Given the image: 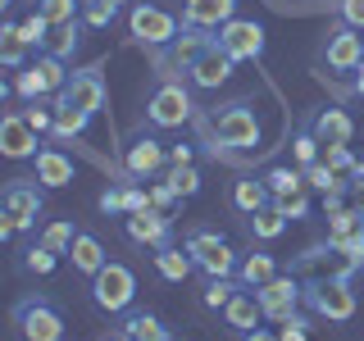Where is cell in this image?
Masks as SVG:
<instances>
[{
  "instance_id": "6da1fadb",
  "label": "cell",
  "mask_w": 364,
  "mask_h": 341,
  "mask_svg": "<svg viewBox=\"0 0 364 341\" xmlns=\"http://www.w3.org/2000/svg\"><path fill=\"white\" fill-rule=\"evenodd\" d=\"M105 64L109 60H91V64H73L68 68V82L55 96V141H77L91 119L105 109L109 87H105Z\"/></svg>"
},
{
  "instance_id": "7a4b0ae2",
  "label": "cell",
  "mask_w": 364,
  "mask_h": 341,
  "mask_svg": "<svg viewBox=\"0 0 364 341\" xmlns=\"http://www.w3.org/2000/svg\"><path fill=\"white\" fill-rule=\"evenodd\" d=\"M191 128H196L200 146L210 155H219V151L242 155V151H255L259 146L264 119H259V100L255 96H232V100H223V105H214V109H196Z\"/></svg>"
},
{
  "instance_id": "3957f363",
  "label": "cell",
  "mask_w": 364,
  "mask_h": 341,
  "mask_svg": "<svg viewBox=\"0 0 364 341\" xmlns=\"http://www.w3.org/2000/svg\"><path fill=\"white\" fill-rule=\"evenodd\" d=\"M191 87L187 77H159V82L151 87V96H146V105H141V128H151V132H178L182 123H191L196 119V100H191Z\"/></svg>"
},
{
  "instance_id": "277c9868",
  "label": "cell",
  "mask_w": 364,
  "mask_h": 341,
  "mask_svg": "<svg viewBox=\"0 0 364 341\" xmlns=\"http://www.w3.org/2000/svg\"><path fill=\"white\" fill-rule=\"evenodd\" d=\"M182 246H187V255H191V264H196L200 278H237V269H242V255H237V250L228 246V237L210 223L187 227Z\"/></svg>"
},
{
  "instance_id": "5b68a950",
  "label": "cell",
  "mask_w": 364,
  "mask_h": 341,
  "mask_svg": "<svg viewBox=\"0 0 364 341\" xmlns=\"http://www.w3.org/2000/svg\"><path fill=\"white\" fill-rule=\"evenodd\" d=\"M305 310L314 318H328V323H350L360 310L355 282L346 273H328V278H310L305 282Z\"/></svg>"
},
{
  "instance_id": "8992f818",
  "label": "cell",
  "mask_w": 364,
  "mask_h": 341,
  "mask_svg": "<svg viewBox=\"0 0 364 341\" xmlns=\"http://www.w3.org/2000/svg\"><path fill=\"white\" fill-rule=\"evenodd\" d=\"M9 318H14V328H18L23 341H64L68 337L64 310L50 301V296H41V291L18 296L14 310H9Z\"/></svg>"
},
{
  "instance_id": "52a82bcc",
  "label": "cell",
  "mask_w": 364,
  "mask_h": 341,
  "mask_svg": "<svg viewBox=\"0 0 364 341\" xmlns=\"http://www.w3.org/2000/svg\"><path fill=\"white\" fill-rule=\"evenodd\" d=\"M178 32H182V18L173 14V9L155 5V0H132V9H128V37H132V45L164 50Z\"/></svg>"
},
{
  "instance_id": "ba28073f",
  "label": "cell",
  "mask_w": 364,
  "mask_h": 341,
  "mask_svg": "<svg viewBox=\"0 0 364 341\" xmlns=\"http://www.w3.org/2000/svg\"><path fill=\"white\" fill-rule=\"evenodd\" d=\"M214 41H219V32H210V28H187V23H182V32L164 45V50H151V64H155L159 77H187L191 64H196Z\"/></svg>"
},
{
  "instance_id": "9c48e42d",
  "label": "cell",
  "mask_w": 364,
  "mask_h": 341,
  "mask_svg": "<svg viewBox=\"0 0 364 341\" xmlns=\"http://www.w3.org/2000/svg\"><path fill=\"white\" fill-rule=\"evenodd\" d=\"M91 305H96L100 314H128L136 305V273L123 264V259H109L105 269L91 278Z\"/></svg>"
},
{
  "instance_id": "30bf717a",
  "label": "cell",
  "mask_w": 364,
  "mask_h": 341,
  "mask_svg": "<svg viewBox=\"0 0 364 341\" xmlns=\"http://www.w3.org/2000/svg\"><path fill=\"white\" fill-rule=\"evenodd\" d=\"M64 82H68V64L41 50L28 68H18V73H14L9 91H14V96H23V105H28V100H55Z\"/></svg>"
},
{
  "instance_id": "8fae6325",
  "label": "cell",
  "mask_w": 364,
  "mask_h": 341,
  "mask_svg": "<svg viewBox=\"0 0 364 341\" xmlns=\"http://www.w3.org/2000/svg\"><path fill=\"white\" fill-rule=\"evenodd\" d=\"M119 159H123V173L132 182H141V178L151 182L159 173H168V141H159L151 128H136L128 141H123Z\"/></svg>"
},
{
  "instance_id": "7c38bea8",
  "label": "cell",
  "mask_w": 364,
  "mask_h": 341,
  "mask_svg": "<svg viewBox=\"0 0 364 341\" xmlns=\"http://www.w3.org/2000/svg\"><path fill=\"white\" fill-rule=\"evenodd\" d=\"M0 210L18 223V232H32L37 219H41V210H46V187L37 178H5V187H0Z\"/></svg>"
},
{
  "instance_id": "4fadbf2b",
  "label": "cell",
  "mask_w": 364,
  "mask_h": 341,
  "mask_svg": "<svg viewBox=\"0 0 364 341\" xmlns=\"http://www.w3.org/2000/svg\"><path fill=\"white\" fill-rule=\"evenodd\" d=\"M318 60L333 68V73H355L360 60H364V32L350 28V23H333L318 37Z\"/></svg>"
},
{
  "instance_id": "5bb4252c",
  "label": "cell",
  "mask_w": 364,
  "mask_h": 341,
  "mask_svg": "<svg viewBox=\"0 0 364 341\" xmlns=\"http://www.w3.org/2000/svg\"><path fill=\"white\" fill-rule=\"evenodd\" d=\"M219 45L232 55L237 64H246V60L259 64V60H264V45H269V32H264L259 18H232V23L219 28Z\"/></svg>"
},
{
  "instance_id": "9a60e30c",
  "label": "cell",
  "mask_w": 364,
  "mask_h": 341,
  "mask_svg": "<svg viewBox=\"0 0 364 341\" xmlns=\"http://www.w3.org/2000/svg\"><path fill=\"white\" fill-rule=\"evenodd\" d=\"M123 237L141 250H164L173 246V214L164 210H136V214H123Z\"/></svg>"
},
{
  "instance_id": "2e32d148",
  "label": "cell",
  "mask_w": 364,
  "mask_h": 341,
  "mask_svg": "<svg viewBox=\"0 0 364 341\" xmlns=\"http://www.w3.org/2000/svg\"><path fill=\"white\" fill-rule=\"evenodd\" d=\"M255 296H259V310H264L269 323H282V318H291L305 305V282L296 273H278L273 282L255 287Z\"/></svg>"
},
{
  "instance_id": "e0dca14e",
  "label": "cell",
  "mask_w": 364,
  "mask_h": 341,
  "mask_svg": "<svg viewBox=\"0 0 364 341\" xmlns=\"http://www.w3.org/2000/svg\"><path fill=\"white\" fill-rule=\"evenodd\" d=\"M41 132L23 119V109H5L0 114V155L5 159H37L41 151Z\"/></svg>"
},
{
  "instance_id": "ac0fdd59",
  "label": "cell",
  "mask_w": 364,
  "mask_h": 341,
  "mask_svg": "<svg viewBox=\"0 0 364 341\" xmlns=\"http://www.w3.org/2000/svg\"><path fill=\"white\" fill-rule=\"evenodd\" d=\"M237 73V60H232V55H228L223 50V45L219 41H214L210 45V50H205L200 55V60L196 64H191V73H187V82L191 87H196V91H219L223 82H228V77H232Z\"/></svg>"
},
{
  "instance_id": "d6986e66",
  "label": "cell",
  "mask_w": 364,
  "mask_h": 341,
  "mask_svg": "<svg viewBox=\"0 0 364 341\" xmlns=\"http://www.w3.org/2000/svg\"><path fill=\"white\" fill-rule=\"evenodd\" d=\"M32 178H37L46 191H55V187H68V182L77 178V164H73V155H68V151H60V146L46 141L41 151H37V159H32Z\"/></svg>"
},
{
  "instance_id": "ffe728a7",
  "label": "cell",
  "mask_w": 364,
  "mask_h": 341,
  "mask_svg": "<svg viewBox=\"0 0 364 341\" xmlns=\"http://www.w3.org/2000/svg\"><path fill=\"white\" fill-rule=\"evenodd\" d=\"M305 119H310L314 136L323 146H350V136H355V119H350L341 105H318V109H305Z\"/></svg>"
},
{
  "instance_id": "44dd1931",
  "label": "cell",
  "mask_w": 364,
  "mask_h": 341,
  "mask_svg": "<svg viewBox=\"0 0 364 341\" xmlns=\"http://www.w3.org/2000/svg\"><path fill=\"white\" fill-rule=\"evenodd\" d=\"M223 328H228V337H246V332H255L259 323H264V310H259V296L250 291V287H242L232 296V301L223 305Z\"/></svg>"
},
{
  "instance_id": "7402d4cb",
  "label": "cell",
  "mask_w": 364,
  "mask_h": 341,
  "mask_svg": "<svg viewBox=\"0 0 364 341\" xmlns=\"http://www.w3.org/2000/svg\"><path fill=\"white\" fill-rule=\"evenodd\" d=\"M237 5L242 0H182V23L187 28H210V32H219L223 23H232L237 18Z\"/></svg>"
},
{
  "instance_id": "603a6c76",
  "label": "cell",
  "mask_w": 364,
  "mask_h": 341,
  "mask_svg": "<svg viewBox=\"0 0 364 341\" xmlns=\"http://www.w3.org/2000/svg\"><path fill=\"white\" fill-rule=\"evenodd\" d=\"M228 205H232L242 219H250V214H259V210L273 205V191H269V182L259 173H242L232 182V191H228Z\"/></svg>"
},
{
  "instance_id": "cb8c5ba5",
  "label": "cell",
  "mask_w": 364,
  "mask_h": 341,
  "mask_svg": "<svg viewBox=\"0 0 364 341\" xmlns=\"http://www.w3.org/2000/svg\"><path fill=\"white\" fill-rule=\"evenodd\" d=\"M119 332L128 341H173L164 318H159L155 310H141V305H132L128 314H119Z\"/></svg>"
},
{
  "instance_id": "d4e9b609",
  "label": "cell",
  "mask_w": 364,
  "mask_h": 341,
  "mask_svg": "<svg viewBox=\"0 0 364 341\" xmlns=\"http://www.w3.org/2000/svg\"><path fill=\"white\" fill-rule=\"evenodd\" d=\"M68 264H73V273H82V278H96V273L109 264V255H105V246H100V237L87 232V227H77V242L68 246Z\"/></svg>"
},
{
  "instance_id": "484cf974",
  "label": "cell",
  "mask_w": 364,
  "mask_h": 341,
  "mask_svg": "<svg viewBox=\"0 0 364 341\" xmlns=\"http://www.w3.org/2000/svg\"><path fill=\"white\" fill-rule=\"evenodd\" d=\"M87 23L82 18H73V23H60V28H50V41H46V55H55V60H64V64H73L77 55H82V45H87Z\"/></svg>"
},
{
  "instance_id": "4316f807",
  "label": "cell",
  "mask_w": 364,
  "mask_h": 341,
  "mask_svg": "<svg viewBox=\"0 0 364 341\" xmlns=\"http://www.w3.org/2000/svg\"><path fill=\"white\" fill-rule=\"evenodd\" d=\"M278 273H282V269H278V255H269L264 246H250L246 255H242V269H237V282L255 291V287H264V282H273Z\"/></svg>"
},
{
  "instance_id": "83f0119b",
  "label": "cell",
  "mask_w": 364,
  "mask_h": 341,
  "mask_svg": "<svg viewBox=\"0 0 364 341\" xmlns=\"http://www.w3.org/2000/svg\"><path fill=\"white\" fill-rule=\"evenodd\" d=\"M32 60H37V55H32L23 28H18L14 18H5V23H0V64H5L9 73H18V68H28Z\"/></svg>"
},
{
  "instance_id": "f1b7e54d",
  "label": "cell",
  "mask_w": 364,
  "mask_h": 341,
  "mask_svg": "<svg viewBox=\"0 0 364 341\" xmlns=\"http://www.w3.org/2000/svg\"><path fill=\"white\" fill-rule=\"evenodd\" d=\"M155 273L164 282H187L191 273H196V264H191V255H187V246H164V250H155Z\"/></svg>"
},
{
  "instance_id": "f546056e",
  "label": "cell",
  "mask_w": 364,
  "mask_h": 341,
  "mask_svg": "<svg viewBox=\"0 0 364 341\" xmlns=\"http://www.w3.org/2000/svg\"><path fill=\"white\" fill-rule=\"evenodd\" d=\"M242 223H246V237H250V242H264V246L278 242V237L291 227L278 210H273V205H269V210H259V214H250V219H242Z\"/></svg>"
},
{
  "instance_id": "4dcf8cb0",
  "label": "cell",
  "mask_w": 364,
  "mask_h": 341,
  "mask_svg": "<svg viewBox=\"0 0 364 341\" xmlns=\"http://www.w3.org/2000/svg\"><path fill=\"white\" fill-rule=\"evenodd\" d=\"M323 219H328V242L333 246H341V242H350V237L364 232V214L355 210V205H341V210L323 214Z\"/></svg>"
},
{
  "instance_id": "1f68e13d",
  "label": "cell",
  "mask_w": 364,
  "mask_h": 341,
  "mask_svg": "<svg viewBox=\"0 0 364 341\" xmlns=\"http://www.w3.org/2000/svg\"><path fill=\"white\" fill-rule=\"evenodd\" d=\"M323 151V141L314 136V128H310V119L301 114V123H296V132H291V164H301V168H310V164H318V155Z\"/></svg>"
},
{
  "instance_id": "d6a6232c",
  "label": "cell",
  "mask_w": 364,
  "mask_h": 341,
  "mask_svg": "<svg viewBox=\"0 0 364 341\" xmlns=\"http://www.w3.org/2000/svg\"><path fill=\"white\" fill-rule=\"evenodd\" d=\"M259 178L269 182L273 196H296V191H310V187H305V168H301V164H273V168H264Z\"/></svg>"
},
{
  "instance_id": "836d02e7",
  "label": "cell",
  "mask_w": 364,
  "mask_h": 341,
  "mask_svg": "<svg viewBox=\"0 0 364 341\" xmlns=\"http://www.w3.org/2000/svg\"><path fill=\"white\" fill-rule=\"evenodd\" d=\"M18 269H23V273H37V278H46V273L60 269V255H55L50 246L32 242V246H23V250H18Z\"/></svg>"
},
{
  "instance_id": "e575fe53",
  "label": "cell",
  "mask_w": 364,
  "mask_h": 341,
  "mask_svg": "<svg viewBox=\"0 0 364 341\" xmlns=\"http://www.w3.org/2000/svg\"><path fill=\"white\" fill-rule=\"evenodd\" d=\"M37 242H41V246H50L55 255H68V246L77 242V227H73V219H50V223H41Z\"/></svg>"
},
{
  "instance_id": "d590c367",
  "label": "cell",
  "mask_w": 364,
  "mask_h": 341,
  "mask_svg": "<svg viewBox=\"0 0 364 341\" xmlns=\"http://www.w3.org/2000/svg\"><path fill=\"white\" fill-rule=\"evenodd\" d=\"M305 187H314L318 196H328V191H350V178L337 173V168H328L323 159H318V164L305 168Z\"/></svg>"
},
{
  "instance_id": "8d00e7d4",
  "label": "cell",
  "mask_w": 364,
  "mask_h": 341,
  "mask_svg": "<svg viewBox=\"0 0 364 341\" xmlns=\"http://www.w3.org/2000/svg\"><path fill=\"white\" fill-rule=\"evenodd\" d=\"M32 9L50 23V28H60V23H73L82 18V0H32Z\"/></svg>"
},
{
  "instance_id": "74e56055",
  "label": "cell",
  "mask_w": 364,
  "mask_h": 341,
  "mask_svg": "<svg viewBox=\"0 0 364 341\" xmlns=\"http://www.w3.org/2000/svg\"><path fill=\"white\" fill-rule=\"evenodd\" d=\"M164 182H168V187L178 191L182 200L200 196V187H205V178H200V168H196V164H173V168L164 173Z\"/></svg>"
},
{
  "instance_id": "f35d334b",
  "label": "cell",
  "mask_w": 364,
  "mask_h": 341,
  "mask_svg": "<svg viewBox=\"0 0 364 341\" xmlns=\"http://www.w3.org/2000/svg\"><path fill=\"white\" fill-rule=\"evenodd\" d=\"M237 291H242V282H237V278H205L200 301H205V310H223Z\"/></svg>"
},
{
  "instance_id": "ab89813d",
  "label": "cell",
  "mask_w": 364,
  "mask_h": 341,
  "mask_svg": "<svg viewBox=\"0 0 364 341\" xmlns=\"http://www.w3.org/2000/svg\"><path fill=\"white\" fill-rule=\"evenodd\" d=\"M96 210L105 214V219H123L128 214V182H114V187H105L96 196Z\"/></svg>"
},
{
  "instance_id": "60d3db41",
  "label": "cell",
  "mask_w": 364,
  "mask_h": 341,
  "mask_svg": "<svg viewBox=\"0 0 364 341\" xmlns=\"http://www.w3.org/2000/svg\"><path fill=\"white\" fill-rule=\"evenodd\" d=\"M23 119H28L41 136H50L55 132V100H28V105H23Z\"/></svg>"
},
{
  "instance_id": "b9f144b4",
  "label": "cell",
  "mask_w": 364,
  "mask_h": 341,
  "mask_svg": "<svg viewBox=\"0 0 364 341\" xmlns=\"http://www.w3.org/2000/svg\"><path fill=\"white\" fill-rule=\"evenodd\" d=\"M123 14V9H114L109 5V0H82V23H87V28L91 32H100V28H109V23L114 18H119Z\"/></svg>"
},
{
  "instance_id": "7bdbcfd3",
  "label": "cell",
  "mask_w": 364,
  "mask_h": 341,
  "mask_svg": "<svg viewBox=\"0 0 364 341\" xmlns=\"http://www.w3.org/2000/svg\"><path fill=\"white\" fill-rule=\"evenodd\" d=\"M273 210L287 223H301V219H310V196H305V191H296V196H273Z\"/></svg>"
},
{
  "instance_id": "ee69618b",
  "label": "cell",
  "mask_w": 364,
  "mask_h": 341,
  "mask_svg": "<svg viewBox=\"0 0 364 341\" xmlns=\"http://www.w3.org/2000/svg\"><path fill=\"white\" fill-rule=\"evenodd\" d=\"M314 314H301V310H296L291 318H282V323H278V341H310V332H314Z\"/></svg>"
},
{
  "instance_id": "f6af8a7d",
  "label": "cell",
  "mask_w": 364,
  "mask_h": 341,
  "mask_svg": "<svg viewBox=\"0 0 364 341\" xmlns=\"http://www.w3.org/2000/svg\"><path fill=\"white\" fill-rule=\"evenodd\" d=\"M18 28H23V37H28V45H32V50H46V41H50V23H46V18L37 14V9H32V14L23 18Z\"/></svg>"
},
{
  "instance_id": "bcb514c9",
  "label": "cell",
  "mask_w": 364,
  "mask_h": 341,
  "mask_svg": "<svg viewBox=\"0 0 364 341\" xmlns=\"http://www.w3.org/2000/svg\"><path fill=\"white\" fill-rule=\"evenodd\" d=\"M323 164L350 178V173H355V168H360V159L350 155V146H323Z\"/></svg>"
},
{
  "instance_id": "7dc6e473",
  "label": "cell",
  "mask_w": 364,
  "mask_h": 341,
  "mask_svg": "<svg viewBox=\"0 0 364 341\" xmlns=\"http://www.w3.org/2000/svg\"><path fill=\"white\" fill-rule=\"evenodd\" d=\"M146 191H151V210H164V214H173L178 205H182V196H178L173 187H168V182H155V187H146Z\"/></svg>"
},
{
  "instance_id": "c3c4849f",
  "label": "cell",
  "mask_w": 364,
  "mask_h": 341,
  "mask_svg": "<svg viewBox=\"0 0 364 341\" xmlns=\"http://www.w3.org/2000/svg\"><path fill=\"white\" fill-rule=\"evenodd\" d=\"M333 14L337 23H350V28L364 32V0H333Z\"/></svg>"
},
{
  "instance_id": "681fc988",
  "label": "cell",
  "mask_w": 364,
  "mask_h": 341,
  "mask_svg": "<svg viewBox=\"0 0 364 341\" xmlns=\"http://www.w3.org/2000/svg\"><path fill=\"white\" fill-rule=\"evenodd\" d=\"M173 164H196V146L173 141V146H168V168H173Z\"/></svg>"
},
{
  "instance_id": "f907efd6",
  "label": "cell",
  "mask_w": 364,
  "mask_h": 341,
  "mask_svg": "<svg viewBox=\"0 0 364 341\" xmlns=\"http://www.w3.org/2000/svg\"><path fill=\"white\" fill-rule=\"evenodd\" d=\"M350 200H355V210L364 214V164L350 173Z\"/></svg>"
},
{
  "instance_id": "816d5d0a",
  "label": "cell",
  "mask_w": 364,
  "mask_h": 341,
  "mask_svg": "<svg viewBox=\"0 0 364 341\" xmlns=\"http://www.w3.org/2000/svg\"><path fill=\"white\" fill-rule=\"evenodd\" d=\"M350 96L355 100H364V60H360V68L350 73Z\"/></svg>"
},
{
  "instance_id": "f5cc1de1",
  "label": "cell",
  "mask_w": 364,
  "mask_h": 341,
  "mask_svg": "<svg viewBox=\"0 0 364 341\" xmlns=\"http://www.w3.org/2000/svg\"><path fill=\"white\" fill-rule=\"evenodd\" d=\"M237 341H278V332H273V328H255V332H246V337H237Z\"/></svg>"
},
{
  "instance_id": "db71d44e",
  "label": "cell",
  "mask_w": 364,
  "mask_h": 341,
  "mask_svg": "<svg viewBox=\"0 0 364 341\" xmlns=\"http://www.w3.org/2000/svg\"><path fill=\"white\" fill-rule=\"evenodd\" d=\"M96 341H128V337H123V332H119V328H114V332H100Z\"/></svg>"
},
{
  "instance_id": "11a10c76",
  "label": "cell",
  "mask_w": 364,
  "mask_h": 341,
  "mask_svg": "<svg viewBox=\"0 0 364 341\" xmlns=\"http://www.w3.org/2000/svg\"><path fill=\"white\" fill-rule=\"evenodd\" d=\"M109 5H114V9H123V5H132V0H109Z\"/></svg>"
},
{
  "instance_id": "9f6ffc18",
  "label": "cell",
  "mask_w": 364,
  "mask_h": 341,
  "mask_svg": "<svg viewBox=\"0 0 364 341\" xmlns=\"http://www.w3.org/2000/svg\"><path fill=\"white\" fill-rule=\"evenodd\" d=\"M0 9H14V0H0Z\"/></svg>"
},
{
  "instance_id": "6f0895ef",
  "label": "cell",
  "mask_w": 364,
  "mask_h": 341,
  "mask_svg": "<svg viewBox=\"0 0 364 341\" xmlns=\"http://www.w3.org/2000/svg\"><path fill=\"white\" fill-rule=\"evenodd\" d=\"M173 341H178V337H173Z\"/></svg>"
}]
</instances>
